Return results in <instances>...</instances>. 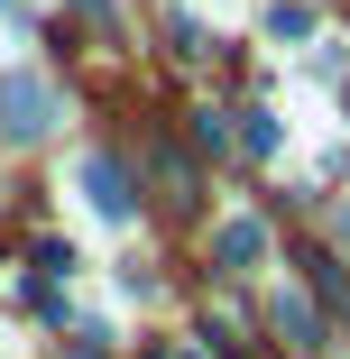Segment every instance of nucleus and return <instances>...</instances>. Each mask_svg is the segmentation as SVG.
<instances>
[{"label":"nucleus","mask_w":350,"mask_h":359,"mask_svg":"<svg viewBox=\"0 0 350 359\" xmlns=\"http://www.w3.org/2000/svg\"><path fill=\"white\" fill-rule=\"evenodd\" d=\"M74 194H83V212H93V222H111V231L138 212V203H129V175H120V157H74Z\"/></svg>","instance_id":"obj_2"},{"label":"nucleus","mask_w":350,"mask_h":359,"mask_svg":"<svg viewBox=\"0 0 350 359\" xmlns=\"http://www.w3.org/2000/svg\"><path fill=\"white\" fill-rule=\"evenodd\" d=\"M55 129V83L46 74H0V138H46Z\"/></svg>","instance_id":"obj_1"},{"label":"nucleus","mask_w":350,"mask_h":359,"mask_svg":"<svg viewBox=\"0 0 350 359\" xmlns=\"http://www.w3.org/2000/svg\"><path fill=\"white\" fill-rule=\"evenodd\" d=\"M240 120H249V129H240L249 157H286V120H276V111H240Z\"/></svg>","instance_id":"obj_6"},{"label":"nucleus","mask_w":350,"mask_h":359,"mask_svg":"<svg viewBox=\"0 0 350 359\" xmlns=\"http://www.w3.org/2000/svg\"><path fill=\"white\" fill-rule=\"evenodd\" d=\"M213 267H231V276L267 267V222H258V212H222V222H213Z\"/></svg>","instance_id":"obj_3"},{"label":"nucleus","mask_w":350,"mask_h":359,"mask_svg":"<svg viewBox=\"0 0 350 359\" xmlns=\"http://www.w3.org/2000/svg\"><path fill=\"white\" fill-rule=\"evenodd\" d=\"M157 359H213V350H194V341H175V350H157Z\"/></svg>","instance_id":"obj_7"},{"label":"nucleus","mask_w":350,"mask_h":359,"mask_svg":"<svg viewBox=\"0 0 350 359\" xmlns=\"http://www.w3.org/2000/svg\"><path fill=\"white\" fill-rule=\"evenodd\" d=\"M267 37L276 46H323V19L304 10V0H276V10H267Z\"/></svg>","instance_id":"obj_5"},{"label":"nucleus","mask_w":350,"mask_h":359,"mask_svg":"<svg viewBox=\"0 0 350 359\" xmlns=\"http://www.w3.org/2000/svg\"><path fill=\"white\" fill-rule=\"evenodd\" d=\"M341 240H350V212H341Z\"/></svg>","instance_id":"obj_8"},{"label":"nucleus","mask_w":350,"mask_h":359,"mask_svg":"<svg viewBox=\"0 0 350 359\" xmlns=\"http://www.w3.org/2000/svg\"><path fill=\"white\" fill-rule=\"evenodd\" d=\"M267 323L286 332L295 350H323V313H314V295H304V285H276V304H267Z\"/></svg>","instance_id":"obj_4"}]
</instances>
